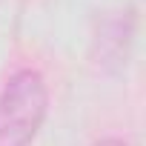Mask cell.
Segmentation results:
<instances>
[{"mask_svg":"<svg viewBox=\"0 0 146 146\" xmlns=\"http://www.w3.org/2000/svg\"><path fill=\"white\" fill-rule=\"evenodd\" d=\"M95 146H126L123 140H117V137H103V140H98Z\"/></svg>","mask_w":146,"mask_h":146,"instance_id":"3957f363","label":"cell"},{"mask_svg":"<svg viewBox=\"0 0 146 146\" xmlns=\"http://www.w3.org/2000/svg\"><path fill=\"white\" fill-rule=\"evenodd\" d=\"M49 106L46 80L35 69H20L0 92V146H29L43 126Z\"/></svg>","mask_w":146,"mask_h":146,"instance_id":"6da1fadb","label":"cell"},{"mask_svg":"<svg viewBox=\"0 0 146 146\" xmlns=\"http://www.w3.org/2000/svg\"><path fill=\"white\" fill-rule=\"evenodd\" d=\"M132 37H135V12L123 9V12H109L95 35V57L103 69H120L126 66L129 49H132Z\"/></svg>","mask_w":146,"mask_h":146,"instance_id":"7a4b0ae2","label":"cell"}]
</instances>
